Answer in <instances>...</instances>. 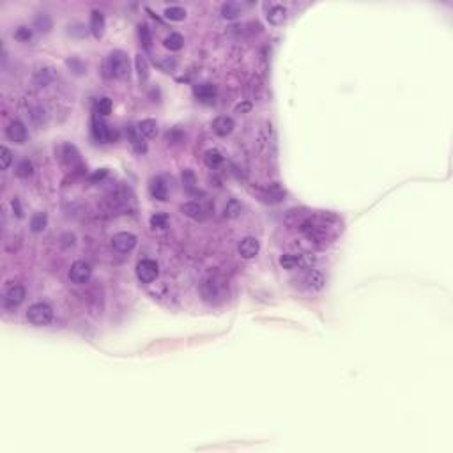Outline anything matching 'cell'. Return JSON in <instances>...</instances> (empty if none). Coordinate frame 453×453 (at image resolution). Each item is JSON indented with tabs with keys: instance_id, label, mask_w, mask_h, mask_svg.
<instances>
[{
	"instance_id": "44dd1931",
	"label": "cell",
	"mask_w": 453,
	"mask_h": 453,
	"mask_svg": "<svg viewBox=\"0 0 453 453\" xmlns=\"http://www.w3.org/2000/svg\"><path fill=\"white\" fill-rule=\"evenodd\" d=\"M135 67H137V73H138V81L145 83L149 80V62L142 53H138L135 57Z\"/></svg>"
},
{
	"instance_id": "d6986e66",
	"label": "cell",
	"mask_w": 453,
	"mask_h": 453,
	"mask_svg": "<svg viewBox=\"0 0 453 453\" xmlns=\"http://www.w3.org/2000/svg\"><path fill=\"white\" fill-rule=\"evenodd\" d=\"M107 133H108V124H105L101 119H98V114H94L93 117V137L98 142H107Z\"/></svg>"
},
{
	"instance_id": "f546056e",
	"label": "cell",
	"mask_w": 453,
	"mask_h": 453,
	"mask_svg": "<svg viewBox=\"0 0 453 453\" xmlns=\"http://www.w3.org/2000/svg\"><path fill=\"white\" fill-rule=\"evenodd\" d=\"M34 25H36L41 32H48V30L52 29V20H50L48 15L41 13V15H37L36 20H34Z\"/></svg>"
},
{
	"instance_id": "74e56055",
	"label": "cell",
	"mask_w": 453,
	"mask_h": 453,
	"mask_svg": "<svg viewBox=\"0 0 453 453\" xmlns=\"http://www.w3.org/2000/svg\"><path fill=\"white\" fill-rule=\"evenodd\" d=\"M251 108H253V105L250 101H244V103L236 107V114H248V112H251Z\"/></svg>"
},
{
	"instance_id": "9a60e30c",
	"label": "cell",
	"mask_w": 453,
	"mask_h": 453,
	"mask_svg": "<svg viewBox=\"0 0 453 453\" xmlns=\"http://www.w3.org/2000/svg\"><path fill=\"white\" fill-rule=\"evenodd\" d=\"M221 291H220V285H218L216 280H213V278H209V280H206L202 284V296L206 301L213 303L216 298H220Z\"/></svg>"
},
{
	"instance_id": "836d02e7",
	"label": "cell",
	"mask_w": 453,
	"mask_h": 453,
	"mask_svg": "<svg viewBox=\"0 0 453 453\" xmlns=\"http://www.w3.org/2000/svg\"><path fill=\"white\" fill-rule=\"evenodd\" d=\"M241 213V204L237 200H230L227 206H225V216L227 218H237Z\"/></svg>"
},
{
	"instance_id": "7c38bea8",
	"label": "cell",
	"mask_w": 453,
	"mask_h": 453,
	"mask_svg": "<svg viewBox=\"0 0 453 453\" xmlns=\"http://www.w3.org/2000/svg\"><path fill=\"white\" fill-rule=\"evenodd\" d=\"M126 135H128V140L131 142L135 152H138V154L147 152V144L144 142V137L140 135L138 128H135V126H128V128H126Z\"/></svg>"
},
{
	"instance_id": "7a4b0ae2",
	"label": "cell",
	"mask_w": 453,
	"mask_h": 453,
	"mask_svg": "<svg viewBox=\"0 0 453 453\" xmlns=\"http://www.w3.org/2000/svg\"><path fill=\"white\" fill-rule=\"evenodd\" d=\"M27 321L32 326H37V328L52 324L53 321L52 306L46 305V303H34V305H30L29 310H27Z\"/></svg>"
},
{
	"instance_id": "8fae6325",
	"label": "cell",
	"mask_w": 453,
	"mask_h": 453,
	"mask_svg": "<svg viewBox=\"0 0 453 453\" xmlns=\"http://www.w3.org/2000/svg\"><path fill=\"white\" fill-rule=\"evenodd\" d=\"M285 190L282 188L278 183H273V185H269L267 188L262 192V200L267 204H278L282 200H285Z\"/></svg>"
},
{
	"instance_id": "5b68a950",
	"label": "cell",
	"mask_w": 453,
	"mask_h": 453,
	"mask_svg": "<svg viewBox=\"0 0 453 453\" xmlns=\"http://www.w3.org/2000/svg\"><path fill=\"white\" fill-rule=\"evenodd\" d=\"M137 243H138L137 236L131 232H119L112 237V246H114V250H117L119 253H128V251H131L133 248L137 246Z\"/></svg>"
},
{
	"instance_id": "603a6c76",
	"label": "cell",
	"mask_w": 453,
	"mask_h": 453,
	"mask_svg": "<svg viewBox=\"0 0 453 453\" xmlns=\"http://www.w3.org/2000/svg\"><path fill=\"white\" fill-rule=\"evenodd\" d=\"M46 225H48V216L46 213H36L30 220V230L34 234H39L46 229Z\"/></svg>"
},
{
	"instance_id": "8d00e7d4",
	"label": "cell",
	"mask_w": 453,
	"mask_h": 453,
	"mask_svg": "<svg viewBox=\"0 0 453 453\" xmlns=\"http://www.w3.org/2000/svg\"><path fill=\"white\" fill-rule=\"evenodd\" d=\"M119 140V131L114 128V126H108V133H107V142L108 144H114V142Z\"/></svg>"
},
{
	"instance_id": "cb8c5ba5",
	"label": "cell",
	"mask_w": 453,
	"mask_h": 453,
	"mask_svg": "<svg viewBox=\"0 0 453 453\" xmlns=\"http://www.w3.org/2000/svg\"><path fill=\"white\" fill-rule=\"evenodd\" d=\"M204 163H206V166H209V168H216V166H220L221 163H223V156H221V152L218 151V149H209V151L204 154Z\"/></svg>"
},
{
	"instance_id": "d590c367",
	"label": "cell",
	"mask_w": 453,
	"mask_h": 453,
	"mask_svg": "<svg viewBox=\"0 0 453 453\" xmlns=\"http://www.w3.org/2000/svg\"><path fill=\"white\" fill-rule=\"evenodd\" d=\"M67 66H69L71 71H74L76 74H81L85 71V66L78 59H69V60H67Z\"/></svg>"
},
{
	"instance_id": "52a82bcc",
	"label": "cell",
	"mask_w": 453,
	"mask_h": 453,
	"mask_svg": "<svg viewBox=\"0 0 453 453\" xmlns=\"http://www.w3.org/2000/svg\"><path fill=\"white\" fill-rule=\"evenodd\" d=\"M193 94L195 98L200 101V103H206V105H214L216 101V87L213 83H199L193 87Z\"/></svg>"
},
{
	"instance_id": "277c9868",
	"label": "cell",
	"mask_w": 453,
	"mask_h": 453,
	"mask_svg": "<svg viewBox=\"0 0 453 453\" xmlns=\"http://www.w3.org/2000/svg\"><path fill=\"white\" fill-rule=\"evenodd\" d=\"M93 277V267L85 260H76L69 269V280L76 285H85Z\"/></svg>"
},
{
	"instance_id": "ba28073f",
	"label": "cell",
	"mask_w": 453,
	"mask_h": 453,
	"mask_svg": "<svg viewBox=\"0 0 453 453\" xmlns=\"http://www.w3.org/2000/svg\"><path fill=\"white\" fill-rule=\"evenodd\" d=\"M6 135H8L9 140L15 142V144H25L27 138H29V131H27L25 124L20 121L11 122V124L8 126V129H6Z\"/></svg>"
},
{
	"instance_id": "d4e9b609",
	"label": "cell",
	"mask_w": 453,
	"mask_h": 453,
	"mask_svg": "<svg viewBox=\"0 0 453 453\" xmlns=\"http://www.w3.org/2000/svg\"><path fill=\"white\" fill-rule=\"evenodd\" d=\"M239 15H241V6L236 4V2H225L221 6V16L225 20H236Z\"/></svg>"
},
{
	"instance_id": "ffe728a7",
	"label": "cell",
	"mask_w": 453,
	"mask_h": 453,
	"mask_svg": "<svg viewBox=\"0 0 453 453\" xmlns=\"http://www.w3.org/2000/svg\"><path fill=\"white\" fill-rule=\"evenodd\" d=\"M306 284H308L310 291H321L326 284L324 275H322L321 271H317V269H312L308 273V277H306Z\"/></svg>"
},
{
	"instance_id": "4fadbf2b",
	"label": "cell",
	"mask_w": 453,
	"mask_h": 453,
	"mask_svg": "<svg viewBox=\"0 0 453 453\" xmlns=\"http://www.w3.org/2000/svg\"><path fill=\"white\" fill-rule=\"evenodd\" d=\"M149 192H151L152 199L161 200V202H165V200L168 199V186H166V183H165L163 177H154V179L151 180Z\"/></svg>"
},
{
	"instance_id": "d6a6232c",
	"label": "cell",
	"mask_w": 453,
	"mask_h": 453,
	"mask_svg": "<svg viewBox=\"0 0 453 453\" xmlns=\"http://www.w3.org/2000/svg\"><path fill=\"white\" fill-rule=\"evenodd\" d=\"M11 161H13V152L6 145H2L0 147V166H2V170H8Z\"/></svg>"
},
{
	"instance_id": "484cf974",
	"label": "cell",
	"mask_w": 453,
	"mask_h": 453,
	"mask_svg": "<svg viewBox=\"0 0 453 453\" xmlns=\"http://www.w3.org/2000/svg\"><path fill=\"white\" fill-rule=\"evenodd\" d=\"M163 15H165V18L170 20V22H183V20H186V11L183 8H177V6L166 8Z\"/></svg>"
},
{
	"instance_id": "6da1fadb",
	"label": "cell",
	"mask_w": 453,
	"mask_h": 453,
	"mask_svg": "<svg viewBox=\"0 0 453 453\" xmlns=\"http://www.w3.org/2000/svg\"><path fill=\"white\" fill-rule=\"evenodd\" d=\"M105 71H107L108 76L112 78H119V80H126L129 78V59L124 52L121 50H115L110 55L107 57V62H105Z\"/></svg>"
},
{
	"instance_id": "ac0fdd59",
	"label": "cell",
	"mask_w": 453,
	"mask_h": 453,
	"mask_svg": "<svg viewBox=\"0 0 453 453\" xmlns=\"http://www.w3.org/2000/svg\"><path fill=\"white\" fill-rule=\"evenodd\" d=\"M180 213L185 216L192 218V220H202L204 218V207L197 202H186L180 206Z\"/></svg>"
},
{
	"instance_id": "4dcf8cb0",
	"label": "cell",
	"mask_w": 453,
	"mask_h": 453,
	"mask_svg": "<svg viewBox=\"0 0 453 453\" xmlns=\"http://www.w3.org/2000/svg\"><path fill=\"white\" fill-rule=\"evenodd\" d=\"M96 114L103 115V117H107V115L112 114V100L110 98H101V100L98 101Z\"/></svg>"
},
{
	"instance_id": "1f68e13d",
	"label": "cell",
	"mask_w": 453,
	"mask_h": 453,
	"mask_svg": "<svg viewBox=\"0 0 453 453\" xmlns=\"http://www.w3.org/2000/svg\"><path fill=\"white\" fill-rule=\"evenodd\" d=\"M183 185H185V186H186V190H190V192H192V190L195 188V185H197V175H195V172H193V170L186 168L185 172H183Z\"/></svg>"
},
{
	"instance_id": "e0dca14e",
	"label": "cell",
	"mask_w": 453,
	"mask_h": 453,
	"mask_svg": "<svg viewBox=\"0 0 453 453\" xmlns=\"http://www.w3.org/2000/svg\"><path fill=\"white\" fill-rule=\"evenodd\" d=\"M287 20V9L284 6H273L267 13V22L271 25H284Z\"/></svg>"
},
{
	"instance_id": "5bb4252c",
	"label": "cell",
	"mask_w": 453,
	"mask_h": 453,
	"mask_svg": "<svg viewBox=\"0 0 453 453\" xmlns=\"http://www.w3.org/2000/svg\"><path fill=\"white\" fill-rule=\"evenodd\" d=\"M105 27H107V22H105L103 13L100 11H93L90 15V32L96 39H101L105 34Z\"/></svg>"
},
{
	"instance_id": "7402d4cb",
	"label": "cell",
	"mask_w": 453,
	"mask_h": 453,
	"mask_svg": "<svg viewBox=\"0 0 453 453\" xmlns=\"http://www.w3.org/2000/svg\"><path fill=\"white\" fill-rule=\"evenodd\" d=\"M163 44H165V48L170 50V52H179V50L185 46V37L180 36V34H177V32H172L170 36L165 37Z\"/></svg>"
},
{
	"instance_id": "83f0119b",
	"label": "cell",
	"mask_w": 453,
	"mask_h": 453,
	"mask_svg": "<svg viewBox=\"0 0 453 453\" xmlns=\"http://www.w3.org/2000/svg\"><path fill=\"white\" fill-rule=\"evenodd\" d=\"M138 36H140V43L145 50H151V44H152V37H151V30L145 23L138 25Z\"/></svg>"
},
{
	"instance_id": "e575fe53",
	"label": "cell",
	"mask_w": 453,
	"mask_h": 453,
	"mask_svg": "<svg viewBox=\"0 0 453 453\" xmlns=\"http://www.w3.org/2000/svg\"><path fill=\"white\" fill-rule=\"evenodd\" d=\"M15 39L20 41V43H29L32 39V30L29 27H20L18 30L15 32Z\"/></svg>"
},
{
	"instance_id": "ab89813d",
	"label": "cell",
	"mask_w": 453,
	"mask_h": 453,
	"mask_svg": "<svg viewBox=\"0 0 453 453\" xmlns=\"http://www.w3.org/2000/svg\"><path fill=\"white\" fill-rule=\"evenodd\" d=\"M13 209L16 211V216H18V218H23V211H22V207H20V200H18V199L13 200Z\"/></svg>"
},
{
	"instance_id": "4316f807",
	"label": "cell",
	"mask_w": 453,
	"mask_h": 453,
	"mask_svg": "<svg viewBox=\"0 0 453 453\" xmlns=\"http://www.w3.org/2000/svg\"><path fill=\"white\" fill-rule=\"evenodd\" d=\"M32 173H34V165H32V161H29V159H23V161H20V165L16 166V175H18L20 179H29Z\"/></svg>"
},
{
	"instance_id": "3957f363",
	"label": "cell",
	"mask_w": 453,
	"mask_h": 453,
	"mask_svg": "<svg viewBox=\"0 0 453 453\" xmlns=\"http://www.w3.org/2000/svg\"><path fill=\"white\" fill-rule=\"evenodd\" d=\"M159 275V265L156 260H151V258H145V260H140L137 265V278L142 282V284H152V282L158 278Z\"/></svg>"
},
{
	"instance_id": "8992f818",
	"label": "cell",
	"mask_w": 453,
	"mask_h": 453,
	"mask_svg": "<svg viewBox=\"0 0 453 453\" xmlns=\"http://www.w3.org/2000/svg\"><path fill=\"white\" fill-rule=\"evenodd\" d=\"M25 301V287L22 285H11L4 292V306L6 308H16Z\"/></svg>"
},
{
	"instance_id": "2e32d148",
	"label": "cell",
	"mask_w": 453,
	"mask_h": 453,
	"mask_svg": "<svg viewBox=\"0 0 453 453\" xmlns=\"http://www.w3.org/2000/svg\"><path fill=\"white\" fill-rule=\"evenodd\" d=\"M138 131H140L142 137L145 138H154L158 135V122L154 119H144L137 124Z\"/></svg>"
},
{
	"instance_id": "30bf717a",
	"label": "cell",
	"mask_w": 453,
	"mask_h": 453,
	"mask_svg": "<svg viewBox=\"0 0 453 453\" xmlns=\"http://www.w3.org/2000/svg\"><path fill=\"white\" fill-rule=\"evenodd\" d=\"M234 126H236V122H234L232 117H227V115H220V117H216L213 121V131L216 133L218 137H227V135H230V133H232Z\"/></svg>"
},
{
	"instance_id": "9c48e42d",
	"label": "cell",
	"mask_w": 453,
	"mask_h": 453,
	"mask_svg": "<svg viewBox=\"0 0 453 453\" xmlns=\"http://www.w3.org/2000/svg\"><path fill=\"white\" fill-rule=\"evenodd\" d=\"M237 250H239V253L243 258H255L258 255V251H260V243H258V239H255V237H251V236L243 237L239 246H237Z\"/></svg>"
},
{
	"instance_id": "f1b7e54d",
	"label": "cell",
	"mask_w": 453,
	"mask_h": 453,
	"mask_svg": "<svg viewBox=\"0 0 453 453\" xmlns=\"http://www.w3.org/2000/svg\"><path fill=\"white\" fill-rule=\"evenodd\" d=\"M151 227L154 230H165L168 227V216L163 213H158L151 218Z\"/></svg>"
},
{
	"instance_id": "f35d334b",
	"label": "cell",
	"mask_w": 453,
	"mask_h": 453,
	"mask_svg": "<svg viewBox=\"0 0 453 453\" xmlns=\"http://www.w3.org/2000/svg\"><path fill=\"white\" fill-rule=\"evenodd\" d=\"M161 67L163 69L166 71V73H170V71H173V67H175V59H166V60H163L161 62Z\"/></svg>"
}]
</instances>
